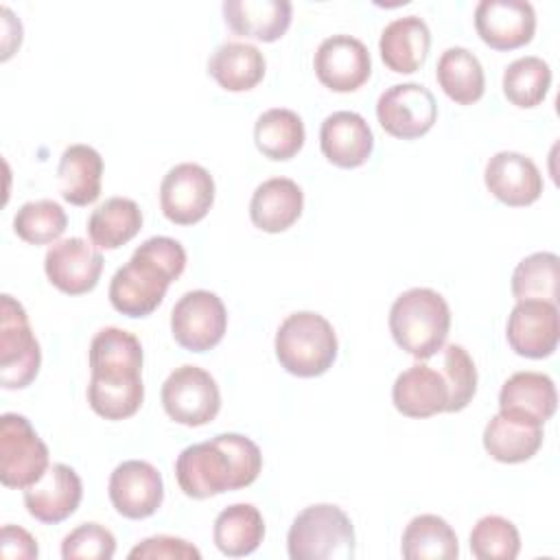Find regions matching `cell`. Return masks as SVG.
<instances>
[{"mask_svg":"<svg viewBox=\"0 0 560 560\" xmlns=\"http://www.w3.org/2000/svg\"><path fill=\"white\" fill-rule=\"evenodd\" d=\"M262 470L258 444L241 433H219L186 446L175 459V479L190 499H208L252 486Z\"/></svg>","mask_w":560,"mask_h":560,"instance_id":"1","label":"cell"},{"mask_svg":"<svg viewBox=\"0 0 560 560\" xmlns=\"http://www.w3.org/2000/svg\"><path fill=\"white\" fill-rule=\"evenodd\" d=\"M186 269V249L171 236H151L116 269L109 282L112 306L127 317H147Z\"/></svg>","mask_w":560,"mask_h":560,"instance_id":"2","label":"cell"},{"mask_svg":"<svg viewBox=\"0 0 560 560\" xmlns=\"http://www.w3.org/2000/svg\"><path fill=\"white\" fill-rule=\"evenodd\" d=\"M448 330L451 308L433 289H407L389 308V332L396 346L420 361H427L442 350Z\"/></svg>","mask_w":560,"mask_h":560,"instance_id":"3","label":"cell"},{"mask_svg":"<svg viewBox=\"0 0 560 560\" xmlns=\"http://www.w3.org/2000/svg\"><path fill=\"white\" fill-rule=\"evenodd\" d=\"M276 359L293 376L313 378L328 372L337 359V335L332 324L313 311L284 317L276 332Z\"/></svg>","mask_w":560,"mask_h":560,"instance_id":"4","label":"cell"},{"mask_svg":"<svg viewBox=\"0 0 560 560\" xmlns=\"http://www.w3.org/2000/svg\"><path fill=\"white\" fill-rule=\"evenodd\" d=\"M354 542L350 516L332 503L304 508L287 534L291 560H348L354 558Z\"/></svg>","mask_w":560,"mask_h":560,"instance_id":"5","label":"cell"},{"mask_svg":"<svg viewBox=\"0 0 560 560\" xmlns=\"http://www.w3.org/2000/svg\"><path fill=\"white\" fill-rule=\"evenodd\" d=\"M42 365V348L24 306L9 293L0 295V383L4 389L28 387Z\"/></svg>","mask_w":560,"mask_h":560,"instance_id":"6","label":"cell"},{"mask_svg":"<svg viewBox=\"0 0 560 560\" xmlns=\"http://www.w3.org/2000/svg\"><path fill=\"white\" fill-rule=\"evenodd\" d=\"M48 446L28 418L2 413L0 418V481L7 488L24 490L48 470Z\"/></svg>","mask_w":560,"mask_h":560,"instance_id":"7","label":"cell"},{"mask_svg":"<svg viewBox=\"0 0 560 560\" xmlns=\"http://www.w3.org/2000/svg\"><path fill=\"white\" fill-rule=\"evenodd\" d=\"M162 407L166 416L184 427H203L221 409V392L214 376L199 365L175 368L162 383Z\"/></svg>","mask_w":560,"mask_h":560,"instance_id":"8","label":"cell"},{"mask_svg":"<svg viewBox=\"0 0 560 560\" xmlns=\"http://www.w3.org/2000/svg\"><path fill=\"white\" fill-rule=\"evenodd\" d=\"M90 383L101 387L142 385V343L118 326L101 328L90 341Z\"/></svg>","mask_w":560,"mask_h":560,"instance_id":"9","label":"cell"},{"mask_svg":"<svg viewBox=\"0 0 560 560\" xmlns=\"http://www.w3.org/2000/svg\"><path fill=\"white\" fill-rule=\"evenodd\" d=\"M228 311L223 300L206 289L186 291L171 311L173 339L188 352L212 350L225 335Z\"/></svg>","mask_w":560,"mask_h":560,"instance_id":"10","label":"cell"},{"mask_svg":"<svg viewBox=\"0 0 560 560\" xmlns=\"http://www.w3.org/2000/svg\"><path fill=\"white\" fill-rule=\"evenodd\" d=\"M376 118L385 133L398 140H416L438 120V103L420 83H396L376 101Z\"/></svg>","mask_w":560,"mask_h":560,"instance_id":"11","label":"cell"},{"mask_svg":"<svg viewBox=\"0 0 560 560\" xmlns=\"http://www.w3.org/2000/svg\"><path fill=\"white\" fill-rule=\"evenodd\" d=\"M214 203V179L195 162L175 164L160 184L162 214L175 225L199 223Z\"/></svg>","mask_w":560,"mask_h":560,"instance_id":"12","label":"cell"},{"mask_svg":"<svg viewBox=\"0 0 560 560\" xmlns=\"http://www.w3.org/2000/svg\"><path fill=\"white\" fill-rule=\"evenodd\" d=\"M505 339L525 359L551 357L560 341L558 304L542 300H521L508 315Z\"/></svg>","mask_w":560,"mask_h":560,"instance_id":"13","label":"cell"},{"mask_svg":"<svg viewBox=\"0 0 560 560\" xmlns=\"http://www.w3.org/2000/svg\"><path fill=\"white\" fill-rule=\"evenodd\" d=\"M107 494L120 516L140 521L160 510L164 501V481L153 464L144 459H127L112 470Z\"/></svg>","mask_w":560,"mask_h":560,"instance_id":"14","label":"cell"},{"mask_svg":"<svg viewBox=\"0 0 560 560\" xmlns=\"http://www.w3.org/2000/svg\"><path fill=\"white\" fill-rule=\"evenodd\" d=\"M103 256L88 241L72 236L57 241L44 256L46 278L66 295L90 293L103 273Z\"/></svg>","mask_w":560,"mask_h":560,"instance_id":"15","label":"cell"},{"mask_svg":"<svg viewBox=\"0 0 560 560\" xmlns=\"http://www.w3.org/2000/svg\"><path fill=\"white\" fill-rule=\"evenodd\" d=\"M313 68L322 85L346 94L359 90L372 74V59L365 44L352 35L326 37L313 57Z\"/></svg>","mask_w":560,"mask_h":560,"instance_id":"16","label":"cell"},{"mask_svg":"<svg viewBox=\"0 0 560 560\" xmlns=\"http://www.w3.org/2000/svg\"><path fill=\"white\" fill-rule=\"evenodd\" d=\"M475 31L494 50H514L532 42L536 11L527 0H481L475 7Z\"/></svg>","mask_w":560,"mask_h":560,"instance_id":"17","label":"cell"},{"mask_svg":"<svg viewBox=\"0 0 560 560\" xmlns=\"http://www.w3.org/2000/svg\"><path fill=\"white\" fill-rule=\"evenodd\" d=\"M83 483L68 464H52L39 481L24 488L26 512L46 525H57L72 516L81 503Z\"/></svg>","mask_w":560,"mask_h":560,"instance_id":"18","label":"cell"},{"mask_svg":"<svg viewBox=\"0 0 560 560\" xmlns=\"http://www.w3.org/2000/svg\"><path fill=\"white\" fill-rule=\"evenodd\" d=\"M483 182L492 197L512 208L532 206L545 188L538 166L516 151L494 153L486 164Z\"/></svg>","mask_w":560,"mask_h":560,"instance_id":"19","label":"cell"},{"mask_svg":"<svg viewBox=\"0 0 560 560\" xmlns=\"http://www.w3.org/2000/svg\"><path fill=\"white\" fill-rule=\"evenodd\" d=\"M319 149L339 168L363 166L374 151V133L357 112H332L319 127Z\"/></svg>","mask_w":560,"mask_h":560,"instance_id":"20","label":"cell"},{"mask_svg":"<svg viewBox=\"0 0 560 560\" xmlns=\"http://www.w3.org/2000/svg\"><path fill=\"white\" fill-rule=\"evenodd\" d=\"M392 402L407 418H431L448 409V385L440 368L413 363L396 376Z\"/></svg>","mask_w":560,"mask_h":560,"instance_id":"21","label":"cell"},{"mask_svg":"<svg viewBox=\"0 0 560 560\" xmlns=\"http://www.w3.org/2000/svg\"><path fill=\"white\" fill-rule=\"evenodd\" d=\"M221 9L234 35L258 42L280 39L289 31L293 15L289 0H225Z\"/></svg>","mask_w":560,"mask_h":560,"instance_id":"22","label":"cell"},{"mask_svg":"<svg viewBox=\"0 0 560 560\" xmlns=\"http://www.w3.org/2000/svg\"><path fill=\"white\" fill-rule=\"evenodd\" d=\"M558 407L551 376L542 372H514L499 392V411L545 424Z\"/></svg>","mask_w":560,"mask_h":560,"instance_id":"23","label":"cell"},{"mask_svg":"<svg viewBox=\"0 0 560 560\" xmlns=\"http://www.w3.org/2000/svg\"><path fill=\"white\" fill-rule=\"evenodd\" d=\"M304 210V192L289 177H271L256 186L249 199L252 223L269 234L289 230Z\"/></svg>","mask_w":560,"mask_h":560,"instance_id":"24","label":"cell"},{"mask_svg":"<svg viewBox=\"0 0 560 560\" xmlns=\"http://www.w3.org/2000/svg\"><path fill=\"white\" fill-rule=\"evenodd\" d=\"M431 48V31L418 15H405L392 20L378 39V52L383 63L398 74H411L420 70Z\"/></svg>","mask_w":560,"mask_h":560,"instance_id":"25","label":"cell"},{"mask_svg":"<svg viewBox=\"0 0 560 560\" xmlns=\"http://www.w3.org/2000/svg\"><path fill=\"white\" fill-rule=\"evenodd\" d=\"M542 438V424L499 411L483 429V448L501 464H521L540 451Z\"/></svg>","mask_w":560,"mask_h":560,"instance_id":"26","label":"cell"},{"mask_svg":"<svg viewBox=\"0 0 560 560\" xmlns=\"http://www.w3.org/2000/svg\"><path fill=\"white\" fill-rule=\"evenodd\" d=\"M59 192L72 206H88L101 197L103 158L90 144H70L63 149L57 166Z\"/></svg>","mask_w":560,"mask_h":560,"instance_id":"27","label":"cell"},{"mask_svg":"<svg viewBox=\"0 0 560 560\" xmlns=\"http://www.w3.org/2000/svg\"><path fill=\"white\" fill-rule=\"evenodd\" d=\"M267 70L265 55L247 42H225L208 59V74L228 92L256 88Z\"/></svg>","mask_w":560,"mask_h":560,"instance_id":"28","label":"cell"},{"mask_svg":"<svg viewBox=\"0 0 560 560\" xmlns=\"http://www.w3.org/2000/svg\"><path fill=\"white\" fill-rule=\"evenodd\" d=\"M265 538V518L252 503H232L219 512L212 540L223 556L241 558L254 553Z\"/></svg>","mask_w":560,"mask_h":560,"instance_id":"29","label":"cell"},{"mask_svg":"<svg viewBox=\"0 0 560 560\" xmlns=\"http://www.w3.org/2000/svg\"><path fill=\"white\" fill-rule=\"evenodd\" d=\"M435 79L442 92L457 105H472L486 92L481 61L464 46H451L440 55Z\"/></svg>","mask_w":560,"mask_h":560,"instance_id":"30","label":"cell"},{"mask_svg":"<svg viewBox=\"0 0 560 560\" xmlns=\"http://www.w3.org/2000/svg\"><path fill=\"white\" fill-rule=\"evenodd\" d=\"M400 553L407 560H455L459 556L457 534L442 516L418 514L402 532Z\"/></svg>","mask_w":560,"mask_h":560,"instance_id":"31","label":"cell"},{"mask_svg":"<svg viewBox=\"0 0 560 560\" xmlns=\"http://www.w3.org/2000/svg\"><path fill=\"white\" fill-rule=\"evenodd\" d=\"M88 236L101 249H118L142 230L140 206L129 197H109L88 219Z\"/></svg>","mask_w":560,"mask_h":560,"instance_id":"32","label":"cell"},{"mask_svg":"<svg viewBox=\"0 0 560 560\" xmlns=\"http://www.w3.org/2000/svg\"><path fill=\"white\" fill-rule=\"evenodd\" d=\"M304 140H306L304 122L293 109L273 107L262 112L256 118V125H254L256 149L273 162H284L295 158L304 147Z\"/></svg>","mask_w":560,"mask_h":560,"instance_id":"33","label":"cell"},{"mask_svg":"<svg viewBox=\"0 0 560 560\" xmlns=\"http://www.w3.org/2000/svg\"><path fill=\"white\" fill-rule=\"evenodd\" d=\"M501 85L505 98L514 107L532 109L545 101L551 88V68L536 55L518 57L505 68Z\"/></svg>","mask_w":560,"mask_h":560,"instance_id":"34","label":"cell"},{"mask_svg":"<svg viewBox=\"0 0 560 560\" xmlns=\"http://www.w3.org/2000/svg\"><path fill=\"white\" fill-rule=\"evenodd\" d=\"M558 267L553 252H536L523 258L512 273V295L521 300H542L558 304Z\"/></svg>","mask_w":560,"mask_h":560,"instance_id":"35","label":"cell"},{"mask_svg":"<svg viewBox=\"0 0 560 560\" xmlns=\"http://www.w3.org/2000/svg\"><path fill=\"white\" fill-rule=\"evenodd\" d=\"M68 228L66 210L52 199L26 201L13 217V232L28 245H48Z\"/></svg>","mask_w":560,"mask_h":560,"instance_id":"36","label":"cell"},{"mask_svg":"<svg viewBox=\"0 0 560 560\" xmlns=\"http://www.w3.org/2000/svg\"><path fill=\"white\" fill-rule=\"evenodd\" d=\"M470 551L479 560H514L521 551V534L499 514L481 516L470 532Z\"/></svg>","mask_w":560,"mask_h":560,"instance_id":"37","label":"cell"},{"mask_svg":"<svg viewBox=\"0 0 560 560\" xmlns=\"http://www.w3.org/2000/svg\"><path fill=\"white\" fill-rule=\"evenodd\" d=\"M446 385H448V413L462 411L475 398L477 392V368L470 359L468 350L459 343L442 346V368H440Z\"/></svg>","mask_w":560,"mask_h":560,"instance_id":"38","label":"cell"},{"mask_svg":"<svg viewBox=\"0 0 560 560\" xmlns=\"http://www.w3.org/2000/svg\"><path fill=\"white\" fill-rule=\"evenodd\" d=\"M116 553L114 534L98 523H81L61 540L63 560H109Z\"/></svg>","mask_w":560,"mask_h":560,"instance_id":"39","label":"cell"},{"mask_svg":"<svg viewBox=\"0 0 560 560\" xmlns=\"http://www.w3.org/2000/svg\"><path fill=\"white\" fill-rule=\"evenodd\" d=\"M131 560H199L201 551L177 536H151L129 551Z\"/></svg>","mask_w":560,"mask_h":560,"instance_id":"40","label":"cell"},{"mask_svg":"<svg viewBox=\"0 0 560 560\" xmlns=\"http://www.w3.org/2000/svg\"><path fill=\"white\" fill-rule=\"evenodd\" d=\"M0 556L7 560H33L39 556L37 540L20 525H4L0 534Z\"/></svg>","mask_w":560,"mask_h":560,"instance_id":"41","label":"cell"}]
</instances>
